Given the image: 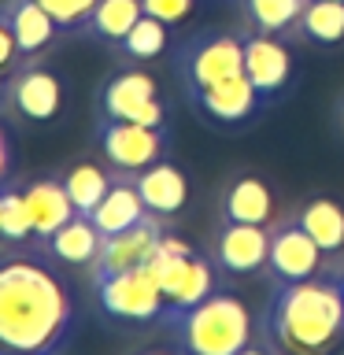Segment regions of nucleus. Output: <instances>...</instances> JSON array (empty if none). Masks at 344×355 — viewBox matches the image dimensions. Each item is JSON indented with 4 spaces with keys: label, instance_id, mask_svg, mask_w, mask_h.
Returning a JSON list of instances; mask_svg holds the SVG:
<instances>
[{
    "label": "nucleus",
    "instance_id": "obj_1",
    "mask_svg": "<svg viewBox=\"0 0 344 355\" xmlns=\"http://www.w3.org/2000/svg\"><path fill=\"white\" fill-rule=\"evenodd\" d=\"M74 329V296L37 244L0 255V355H60Z\"/></svg>",
    "mask_w": 344,
    "mask_h": 355
},
{
    "label": "nucleus",
    "instance_id": "obj_2",
    "mask_svg": "<svg viewBox=\"0 0 344 355\" xmlns=\"http://www.w3.org/2000/svg\"><path fill=\"white\" fill-rule=\"evenodd\" d=\"M259 333L274 355H337L344 348V288L333 266L274 285Z\"/></svg>",
    "mask_w": 344,
    "mask_h": 355
},
{
    "label": "nucleus",
    "instance_id": "obj_3",
    "mask_svg": "<svg viewBox=\"0 0 344 355\" xmlns=\"http://www.w3.org/2000/svg\"><path fill=\"white\" fill-rule=\"evenodd\" d=\"M163 322L185 355H241L244 348H252L255 337L248 304L226 285H218L193 307L166 311Z\"/></svg>",
    "mask_w": 344,
    "mask_h": 355
},
{
    "label": "nucleus",
    "instance_id": "obj_4",
    "mask_svg": "<svg viewBox=\"0 0 344 355\" xmlns=\"http://www.w3.org/2000/svg\"><path fill=\"white\" fill-rule=\"evenodd\" d=\"M171 67L185 96L244 74V30H196L171 44Z\"/></svg>",
    "mask_w": 344,
    "mask_h": 355
},
{
    "label": "nucleus",
    "instance_id": "obj_5",
    "mask_svg": "<svg viewBox=\"0 0 344 355\" xmlns=\"http://www.w3.org/2000/svg\"><path fill=\"white\" fill-rule=\"evenodd\" d=\"M96 119H126L137 126L166 130L171 126V104L160 96L155 78L133 63L104 78L96 93Z\"/></svg>",
    "mask_w": 344,
    "mask_h": 355
},
{
    "label": "nucleus",
    "instance_id": "obj_6",
    "mask_svg": "<svg viewBox=\"0 0 344 355\" xmlns=\"http://www.w3.org/2000/svg\"><path fill=\"white\" fill-rule=\"evenodd\" d=\"M171 144H174L171 126L152 130V126H137V122H126V119H96V148L115 174L133 178L144 166L171 159Z\"/></svg>",
    "mask_w": 344,
    "mask_h": 355
},
{
    "label": "nucleus",
    "instance_id": "obj_7",
    "mask_svg": "<svg viewBox=\"0 0 344 355\" xmlns=\"http://www.w3.org/2000/svg\"><path fill=\"white\" fill-rule=\"evenodd\" d=\"M63 78L44 60H19L8 78L4 111L22 122H55L63 115Z\"/></svg>",
    "mask_w": 344,
    "mask_h": 355
},
{
    "label": "nucleus",
    "instance_id": "obj_8",
    "mask_svg": "<svg viewBox=\"0 0 344 355\" xmlns=\"http://www.w3.org/2000/svg\"><path fill=\"white\" fill-rule=\"evenodd\" d=\"M244 78L263 96L266 111L274 104H282L293 93V82H296V60H293L289 41L244 26Z\"/></svg>",
    "mask_w": 344,
    "mask_h": 355
},
{
    "label": "nucleus",
    "instance_id": "obj_9",
    "mask_svg": "<svg viewBox=\"0 0 344 355\" xmlns=\"http://www.w3.org/2000/svg\"><path fill=\"white\" fill-rule=\"evenodd\" d=\"M93 293H96L100 311L115 322H163L166 315V300L160 293V285H155V277L148 274V266L96 277Z\"/></svg>",
    "mask_w": 344,
    "mask_h": 355
},
{
    "label": "nucleus",
    "instance_id": "obj_10",
    "mask_svg": "<svg viewBox=\"0 0 344 355\" xmlns=\"http://www.w3.org/2000/svg\"><path fill=\"white\" fill-rule=\"evenodd\" d=\"M189 104H193L200 111V119L215 130H241L266 111L263 96L255 93V85L244 74L215 82L207 89H196V93H189Z\"/></svg>",
    "mask_w": 344,
    "mask_h": 355
},
{
    "label": "nucleus",
    "instance_id": "obj_11",
    "mask_svg": "<svg viewBox=\"0 0 344 355\" xmlns=\"http://www.w3.org/2000/svg\"><path fill=\"white\" fill-rule=\"evenodd\" d=\"M326 252L315 244L311 233H304L293 218H282L270 230V252H266V274L274 285H289V282H304L326 270Z\"/></svg>",
    "mask_w": 344,
    "mask_h": 355
},
{
    "label": "nucleus",
    "instance_id": "obj_12",
    "mask_svg": "<svg viewBox=\"0 0 344 355\" xmlns=\"http://www.w3.org/2000/svg\"><path fill=\"white\" fill-rule=\"evenodd\" d=\"M163 222L160 215H144L137 226L122 230V233H111V237H104V244H100V255L96 263L89 266L93 270V282L96 277H111V274H126V270H137V266H144L155 255V248H160L163 241Z\"/></svg>",
    "mask_w": 344,
    "mask_h": 355
},
{
    "label": "nucleus",
    "instance_id": "obj_13",
    "mask_svg": "<svg viewBox=\"0 0 344 355\" xmlns=\"http://www.w3.org/2000/svg\"><path fill=\"white\" fill-rule=\"evenodd\" d=\"M266 252H270V230L252 226V222H218L215 241H211V259L222 270V277L263 270Z\"/></svg>",
    "mask_w": 344,
    "mask_h": 355
},
{
    "label": "nucleus",
    "instance_id": "obj_14",
    "mask_svg": "<svg viewBox=\"0 0 344 355\" xmlns=\"http://www.w3.org/2000/svg\"><path fill=\"white\" fill-rule=\"evenodd\" d=\"M0 11H4L8 26H11L19 60H44L63 37L60 22H55L37 0H4Z\"/></svg>",
    "mask_w": 344,
    "mask_h": 355
},
{
    "label": "nucleus",
    "instance_id": "obj_15",
    "mask_svg": "<svg viewBox=\"0 0 344 355\" xmlns=\"http://www.w3.org/2000/svg\"><path fill=\"white\" fill-rule=\"evenodd\" d=\"M30 244H37L49 259L63 263V266H93L100 255V244H104V233L93 226L89 215H74L55 233H49L41 241H30Z\"/></svg>",
    "mask_w": 344,
    "mask_h": 355
},
{
    "label": "nucleus",
    "instance_id": "obj_16",
    "mask_svg": "<svg viewBox=\"0 0 344 355\" xmlns=\"http://www.w3.org/2000/svg\"><path fill=\"white\" fill-rule=\"evenodd\" d=\"M222 222H252L266 226L274 218V193L259 174H237L218 196Z\"/></svg>",
    "mask_w": 344,
    "mask_h": 355
},
{
    "label": "nucleus",
    "instance_id": "obj_17",
    "mask_svg": "<svg viewBox=\"0 0 344 355\" xmlns=\"http://www.w3.org/2000/svg\"><path fill=\"white\" fill-rule=\"evenodd\" d=\"M133 185H137L144 207H148L152 215H160V218L182 215V207L189 200V182L171 159H160V163L144 166L141 174H133Z\"/></svg>",
    "mask_w": 344,
    "mask_h": 355
},
{
    "label": "nucleus",
    "instance_id": "obj_18",
    "mask_svg": "<svg viewBox=\"0 0 344 355\" xmlns=\"http://www.w3.org/2000/svg\"><path fill=\"white\" fill-rule=\"evenodd\" d=\"M22 196H26V207L33 218V241L49 237V233H55L63 222H71L78 215L63 182H55V178H41V182L22 185Z\"/></svg>",
    "mask_w": 344,
    "mask_h": 355
},
{
    "label": "nucleus",
    "instance_id": "obj_19",
    "mask_svg": "<svg viewBox=\"0 0 344 355\" xmlns=\"http://www.w3.org/2000/svg\"><path fill=\"white\" fill-rule=\"evenodd\" d=\"M148 215V207H144V200L137 193V185H133V178L126 174H115V182H111L108 196L96 204V211L89 218H93V226L111 237V233H122L130 226H137V222Z\"/></svg>",
    "mask_w": 344,
    "mask_h": 355
},
{
    "label": "nucleus",
    "instance_id": "obj_20",
    "mask_svg": "<svg viewBox=\"0 0 344 355\" xmlns=\"http://www.w3.org/2000/svg\"><path fill=\"white\" fill-rule=\"evenodd\" d=\"M289 218H293L304 233H311L315 244L326 255L344 252V207L337 204V200L315 196V200H307V204H300Z\"/></svg>",
    "mask_w": 344,
    "mask_h": 355
},
{
    "label": "nucleus",
    "instance_id": "obj_21",
    "mask_svg": "<svg viewBox=\"0 0 344 355\" xmlns=\"http://www.w3.org/2000/svg\"><path fill=\"white\" fill-rule=\"evenodd\" d=\"M141 15H144L141 0H96V8L89 11V19L82 22V30H78V37L115 49Z\"/></svg>",
    "mask_w": 344,
    "mask_h": 355
},
{
    "label": "nucleus",
    "instance_id": "obj_22",
    "mask_svg": "<svg viewBox=\"0 0 344 355\" xmlns=\"http://www.w3.org/2000/svg\"><path fill=\"white\" fill-rule=\"evenodd\" d=\"M307 0H237L244 26L259 30V33H274V37L296 41V22Z\"/></svg>",
    "mask_w": 344,
    "mask_h": 355
},
{
    "label": "nucleus",
    "instance_id": "obj_23",
    "mask_svg": "<svg viewBox=\"0 0 344 355\" xmlns=\"http://www.w3.org/2000/svg\"><path fill=\"white\" fill-rule=\"evenodd\" d=\"M296 41L333 49L344 41V0H307L296 22Z\"/></svg>",
    "mask_w": 344,
    "mask_h": 355
},
{
    "label": "nucleus",
    "instance_id": "obj_24",
    "mask_svg": "<svg viewBox=\"0 0 344 355\" xmlns=\"http://www.w3.org/2000/svg\"><path fill=\"white\" fill-rule=\"evenodd\" d=\"M222 285V270L215 266V259L193 252V259L182 270V277L174 282V288L166 293V311H182V307H193L200 304L204 296H211L215 288Z\"/></svg>",
    "mask_w": 344,
    "mask_h": 355
},
{
    "label": "nucleus",
    "instance_id": "obj_25",
    "mask_svg": "<svg viewBox=\"0 0 344 355\" xmlns=\"http://www.w3.org/2000/svg\"><path fill=\"white\" fill-rule=\"evenodd\" d=\"M60 182H63L78 215H93L96 204L108 196L111 182H115V171H111V166H100V163H74Z\"/></svg>",
    "mask_w": 344,
    "mask_h": 355
},
{
    "label": "nucleus",
    "instance_id": "obj_26",
    "mask_svg": "<svg viewBox=\"0 0 344 355\" xmlns=\"http://www.w3.org/2000/svg\"><path fill=\"white\" fill-rule=\"evenodd\" d=\"M115 52L122 55L126 63H152L160 60L163 52H171V26L152 15H141L133 22V30L115 44Z\"/></svg>",
    "mask_w": 344,
    "mask_h": 355
},
{
    "label": "nucleus",
    "instance_id": "obj_27",
    "mask_svg": "<svg viewBox=\"0 0 344 355\" xmlns=\"http://www.w3.org/2000/svg\"><path fill=\"white\" fill-rule=\"evenodd\" d=\"M0 237L8 244H30L33 241V218L26 207L22 189H4V218H0Z\"/></svg>",
    "mask_w": 344,
    "mask_h": 355
},
{
    "label": "nucleus",
    "instance_id": "obj_28",
    "mask_svg": "<svg viewBox=\"0 0 344 355\" xmlns=\"http://www.w3.org/2000/svg\"><path fill=\"white\" fill-rule=\"evenodd\" d=\"M37 4L60 22V30L67 37H78V30H82V22L89 19V11L96 8V0H37Z\"/></svg>",
    "mask_w": 344,
    "mask_h": 355
},
{
    "label": "nucleus",
    "instance_id": "obj_29",
    "mask_svg": "<svg viewBox=\"0 0 344 355\" xmlns=\"http://www.w3.org/2000/svg\"><path fill=\"white\" fill-rule=\"evenodd\" d=\"M193 4H196V0H141L144 15L160 19V22H166V26L185 22L189 15H193Z\"/></svg>",
    "mask_w": 344,
    "mask_h": 355
},
{
    "label": "nucleus",
    "instance_id": "obj_30",
    "mask_svg": "<svg viewBox=\"0 0 344 355\" xmlns=\"http://www.w3.org/2000/svg\"><path fill=\"white\" fill-rule=\"evenodd\" d=\"M19 63V49H15V37H11V26L0 11V71H11Z\"/></svg>",
    "mask_w": 344,
    "mask_h": 355
},
{
    "label": "nucleus",
    "instance_id": "obj_31",
    "mask_svg": "<svg viewBox=\"0 0 344 355\" xmlns=\"http://www.w3.org/2000/svg\"><path fill=\"white\" fill-rule=\"evenodd\" d=\"M8 171H11V148H8V133L0 126V185L8 182Z\"/></svg>",
    "mask_w": 344,
    "mask_h": 355
},
{
    "label": "nucleus",
    "instance_id": "obj_32",
    "mask_svg": "<svg viewBox=\"0 0 344 355\" xmlns=\"http://www.w3.org/2000/svg\"><path fill=\"white\" fill-rule=\"evenodd\" d=\"M133 355H185L182 348H144V352H133Z\"/></svg>",
    "mask_w": 344,
    "mask_h": 355
},
{
    "label": "nucleus",
    "instance_id": "obj_33",
    "mask_svg": "<svg viewBox=\"0 0 344 355\" xmlns=\"http://www.w3.org/2000/svg\"><path fill=\"white\" fill-rule=\"evenodd\" d=\"M8 78L11 71H0V111H4V96H8Z\"/></svg>",
    "mask_w": 344,
    "mask_h": 355
},
{
    "label": "nucleus",
    "instance_id": "obj_34",
    "mask_svg": "<svg viewBox=\"0 0 344 355\" xmlns=\"http://www.w3.org/2000/svg\"><path fill=\"white\" fill-rule=\"evenodd\" d=\"M337 126H341V133H344V93H341V100H337Z\"/></svg>",
    "mask_w": 344,
    "mask_h": 355
},
{
    "label": "nucleus",
    "instance_id": "obj_35",
    "mask_svg": "<svg viewBox=\"0 0 344 355\" xmlns=\"http://www.w3.org/2000/svg\"><path fill=\"white\" fill-rule=\"evenodd\" d=\"M241 355H266V348H255V344H252V348H244Z\"/></svg>",
    "mask_w": 344,
    "mask_h": 355
},
{
    "label": "nucleus",
    "instance_id": "obj_36",
    "mask_svg": "<svg viewBox=\"0 0 344 355\" xmlns=\"http://www.w3.org/2000/svg\"><path fill=\"white\" fill-rule=\"evenodd\" d=\"M333 274H337V282H341V288H344V263H341V266H333Z\"/></svg>",
    "mask_w": 344,
    "mask_h": 355
},
{
    "label": "nucleus",
    "instance_id": "obj_37",
    "mask_svg": "<svg viewBox=\"0 0 344 355\" xmlns=\"http://www.w3.org/2000/svg\"><path fill=\"white\" fill-rule=\"evenodd\" d=\"M0 218H4V185H0Z\"/></svg>",
    "mask_w": 344,
    "mask_h": 355
}]
</instances>
